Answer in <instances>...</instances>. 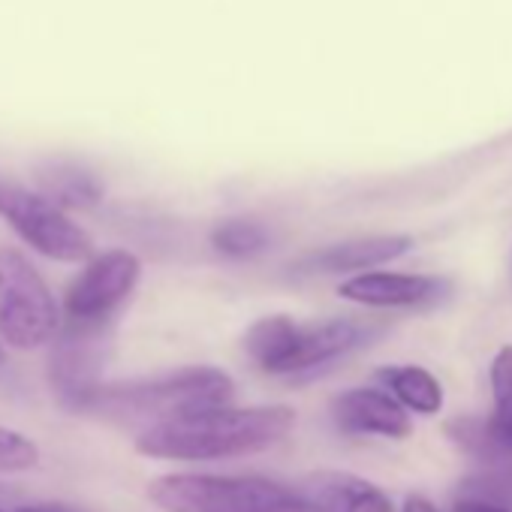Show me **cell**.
Segmentation results:
<instances>
[{"label":"cell","mask_w":512,"mask_h":512,"mask_svg":"<svg viewBox=\"0 0 512 512\" xmlns=\"http://www.w3.org/2000/svg\"><path fill=\"white\" fill-rule=\"evenodd\" d=\"M491 380V428L500 443L512 452V344L500 347L488 368Z\"/></svg>","instance_id":"cell-16"},{"label":"cell","mask_w":512,"mask_h":512,"mask_svg":"<svg viewBox=\"0 0 512 512\" xmlns=\"http://www.w3.org/2000/svg\"><path fill=\"white\" fill-rule=\"evenodd\" d=\"M452 512H512V509L494 506V503H482V500H458Z\"/></svg>","instance_id":"cell-20"},{"label":"cell","mask_w":512,"mask_h":512,"mask_svg":"<svg viewBox=\"0 0 512 512\" xmlns=\"http://www.w3.org/2000/svg\"><path fill=\"white\" fill-rule=\"evenodd\" d=\"M296 428L287 404L208 407L157 422L136 437V449L160 461H226L266 452Z\"/></svg>","instance_id":"cell-1"},{"label":"cell","mask_w":512,"mask_h":512,"mask_svg":"<svg viewBox=\"0 0 512 512\" xmlns=\"http://www.w3.org/2000/svg\"><path fill=\"white\" fill-rule=\"evenodd\" d=\"M148 497L166 512H323L299 488L263 476L166 473L151 479Z\"/></svg>","instance_id":"cell-3"},{"label":"cell","mask_w":512,"mask_h":512,"mask_svg":"<svg viewBox=\"0 0 512 512\" xmlns=\"http://www.w3.org/2000/svg\"><path fill=\"white\" fill-rule=\"evenodd\" d=\"M296 329H299V320H293L287 314L260 317L244 332V341H241L244 353L263 374L287 377L290 359H293V344H296Z\"/></svg>","instance_id":"cell-12"},{"label":"cell","mask_w":512,"mask_h":512,"mask_svg":"<svg viewBox=\"0 0 512 512\" xmlns=\"http://www.w3.org/2000/svg\"><path fill=\"white\" fill-rule=\"evenodd\" d=\"M139 278L142 263L136 253L124 247L97 253L64 293V323L82 329H106L112 314L136 293Z\"/></svg>","instance_id":"cell-6"},{"label":"cell","mask_w":512,"mask_h":512,"mask_svg":"<svg viewBox=\"0 0 512 512\" xmlns=\"http://www.w3.org/2000/svg\"><path fill=\"white\" fill-rule=\"evenodd\" d=\"M232 395H235V383L226 371L208 365H190L154 377L100 383L76 404V410L121 425H142L145 431L157 422L193 410L223 407L232 401Z\"/></svg>","instance_id":"cell-2"},{"label":"cell","mask_w":512,"mask_h":512,"mask_svg":"<svg viewBox=\"0 0 512 512\" xmlns=\"http://www.w3.org/2000/svg\"><path fill=\"white\" fill-rule=\"evenodd\" d=\"M7 362V350H4V341H0V365Z\"/></svg>","instance_id":"cell-23"},{"label":"cell","mask_w":512,"mask_h":512,"mask_svg":"<svg viewBox=\"0 0 512 512\" xmlns=\"http://www.w3.org/2000/svg\"><path fill=\"white\" fill-rule=\"evenodd\" d=\"M449 440L473 461H479L482 467H497V464H509L512 452L500 443V437L494 434L488 419L479 416H458L446 425Z\"/></svg>","instance_id":"cell-15"},{"label":"cell","mask_w":512,"mask_h":512,"mask_svg":"<svg viewBox=\"0 0 512 512\" xmlns=\"http://www.w3.org/2000/svg\"><path fill=\"white\" fill-rule=\"evenodd\" d=\"M0 512H7V509H0Z\"/></svg>","instance_id":"cell-24"},{"label":"cell","mask_w":512,"mask_h":512,"mask_svg":"<svg viewBox=\"0 0 512 512\" xmlns=\"http://www.w3.org/2000/svg\"><path fill=\"white\" fill-rule=\"evenodd\" d=\"M380 335H383V323L359 320V317H335V320H320V323H299L287 377H293V380L314 377L323 368H332L335 362L365 350Z\"/></svg>","instance_id":"cell-7"},{"label":"cell","mask_w":512,"mask_h":512,"mask_svg":"<svg viewBox=\"0 0 512 512\" xmlns=\"http://www.w3.org/2000/svg\"><path fill=\"white\" fill-rule=\"evenodd\" d=\"M16 512H76V509H67V506H22Z\"/></svg>","instance_id":"cell-22"},{"label":"cell","mask_w":512,"mask_h":512,"mask_svg":"<svg viewBox=\"0 0 512 512\" xmlns=\"http://www.w3.org/2000/svg\"><path fill=\"white\" fill-rule=\"evenodd\" d=\"M413 250L410 235H365L326 244L299 256L293 272L296 275H365L368 269L389 266Z\"/></svg>","instance_id":"cell-8"},{"label":"cell","mask_w":512,"mask_h":512,"mask_svg":"<svg viewBox=\"0 0 512 512\" xmlns=\"http://www.w3.org/2000/svg\"><path fill=\"white\" fill-rule=\"evenodd\" d=\"M37 461H40V449L34 446L31 437L0 425V473H22L37 467Z\"/></svg>","instance_id":"cell-19"},{"label":"cell","mask_w":512,"mask_h":512,"mask_svg":"<svg viewBox=\"0 0 512 512\" xmlns=\"http://www.w3.org/2000/svg\"><path fill=\"white\" fill-rule=\"evenodd\" d=\"M332 419L344 434L404 440L413 431L410 413L386 389L356 386L332 401Z\"/></svg>","instance_id":"cell-10"},{"label":"cell","mask_w":512,"mask_h":512,"mask_svg":"<svg viewBox=\"0 0 512 512\" xmlns=\"http://www.w3.org/2000/svg\"><path fill=\"white\" fill-rule=\"evenodd\" d=\"M0 217L22 241L55 263H88L94 260L91 235L46 193L31 190L0 175Z\"/></svg>","instance_id":"cell-5"},{"label":"cell","mask_w":512,"mask_h":512,"mask_svg":"<svg viewBox=\"0 0 512 512\" xmlns=\"http://www.w3.org/2000/svg\"><path fill=\"white\" fill-rule=\"evenodd\" d=\"M461 500H482L512 509V461L497 467H482L461 482Z\"/></svg>","instance_id":"cell-18"},{"label":"cell","mask_w":512,"mask_h":512,"mask_svg":"<svg viewBox=\"0 0 512 512\" xmlns=\"http://www.w3.org/2000/svg\"><path fill=\"white\" fill-rule=\"evenodd\" d=\"M64 314L37 272L16 247H0V341L16 350H40L61 335Z\"/></svg>","instance_id":"cell-4"},{"label":"cell","mask_w":512,"mask_h":512,"mask_svg":"<svg viewBox=\"0 0 512 512\" xmlns=\"http://www.w3.org/2000/svg\"><path fill=\"white\" fill-rule=\"evenodd\" d=\"M449 293V281L437 275H404V272H365L347 278L338 296L365 308H425Z\"/></svg>","instance_id":"cell-9"},{"label":"cell","mask_w":512,"mask_h":512,"mask_svg":"<svg viewBox=\"0 0 512 512\" xmlns=\"http://www.w3.org/2000/svg\"><path fill=\"white\" fill-rule=\"evenodd\" d=\"M40 193H46L55 205L67 208H91L103 199V184L94 172L76 166V163H52L43 172H37Z\"/></svg>","instance_id":"cell-14"},{"label":"cell","mask_w":512,"mask_h":512,"mask_svg":"<svg viewBox=\"0 0 512 512\" xmlns=\"http://www.w3.org/2000/svg\"><path fill=\"white\" fill-rule=\"evenodd\" d=\"M380 383L389 395H395V401L407 410V413H419V416H437L443 410V386L440 380L419 368V365H392L383 368Z\"/></svg>","instance_id":"cell-13"},{"label":"cell","mask_w":512,"mask_h":512,"mask_svg":"<svg viewBox=\"0 0 512 512\" xmlns=\"http://www.w3.org/2000/svg\"><path fill=\"white\" fill-rule=\"evenodd\" d=\"M401 512H440V509H437L428 497H422V494H410V497L404 500Z\"/></svg>","instance_id":"cell-21"},{"label":"cell","mask_w":512,"mask_h":512,"mask_svg":"<svg viewBox=\"0 0 512 512\" xmlns=\"http://www.w3.org/2000/svg\"><path fill=\"white\" fill-rule=\"evenodd\" d=\"M269 229L256 220H241V217H232V220H223L211 229V244L214 250L232 256V260H247V256H256L269 247Z\"/></svg>","instance_id":"cell-17"},{"label":"cell","mask_w":512,"mask_h":512,"mask_svg":"<svg viewBox=\"0 0 512 512\" xmlns=\"http://www.w3.org/2000/svg\"><path fill=\"white\" fill-rule=\"evenodd\" d=\"M296 488L323 512H395L392 497L383 488L341 470L311 473Z\"/></svg>","instance_id":"cell-11"}]
</instances>
